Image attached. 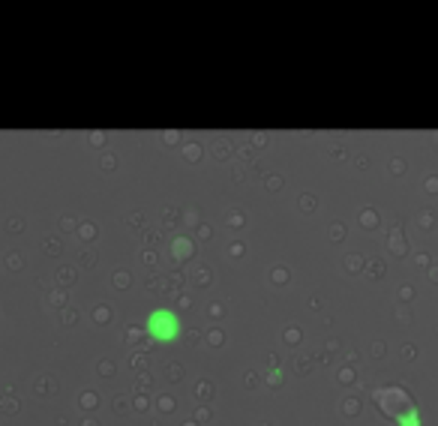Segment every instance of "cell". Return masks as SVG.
Instances as JSON below:
<instances>
[{
    "instance_id": "cell-1",
    "label": "cell",
    "mask_w": 438,
    "mask_h": 426,
    "mask_svg": "<svg viewBox=\"0 0 438 426\" xmlns=\"http://www.w3.org/2000/svg\"><path fill=\"white\" fill-rule=\"evenodd\" d=\"M145 330L153 342H174L183 334V322H181V315L171 310H153L145 322Z\"/></svg>"
},
{
    "instance_id": "cell-2",
    "label": "cell",
    "mask_w": 438,
    "mask_h": 426,
    "mask_svg": "<svg viewBox=\"0 0 438 426\" xmlns=\"http://www.w3.org/2000/svg\"><path fill=\"white\" fill-rule=\"evenodd\" d=\"M396 423H399V426H423V418H420L418 406H408L402 414H396Z\"/></svg>"
}]
</instances>
